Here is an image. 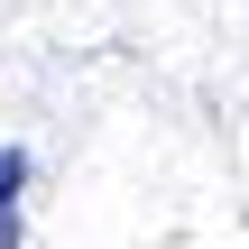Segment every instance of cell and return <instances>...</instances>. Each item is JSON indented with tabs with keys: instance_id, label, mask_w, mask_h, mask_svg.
Returning a JSON list of instances; mask_svg holds the SVG:
<instances>
[{
	"instance_id": "1",
	"label": "cell",
	"mask_w": 249,
	"mask_h": 249,
	"mask_svg": "<svg viewBox=\"0 0 249 249\" xmlns=\"http://www.w3.org/2000/svg\"><path fill=\"white\" fill-rule=\"evenodd\" d=\"M18 194H28V148H0V249H18Z\"/></svg>"
}]
</instances>
